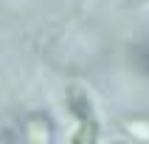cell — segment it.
<instances>
[{"mask_svg":"<svg viewBox=\"0 0 149 144\" xmlns=\"http://www.w3.org/2000/svg\"><path fill=\"white\" fill-rule=\"evenodd\" d=\"M110 144H127V141H110Z\"/></svg>","mask_w":149,"mask_h":144,"instance_id":"cell-5","label":"cell"},{"mask_svg":"<svg viewBox=\"0 0 149 144\" xmlns=\"http://www.w3.org/2000/svg\"><path fill=\"white\" fill-rule=\"evenodd\" d=\"M146 8H149V0H146Z\"/></svg>","mask_w":149,"mask_h":144,"instance_id":"cell-6","label":"cell"},{"mask_svg":"<svg viewBox=\"0 0 149 144\" xmlns=\"http://www.w3.org/2000/svg\"><path fill=\"white\" fill-rule=\"evenodd\" d=\"M99 136H101V124H99L96 116H90V119H84V122H76L70 144H99Z\"/></svg>","mask_w":149,"mask_h":144,"instance_id":"cell-3","label":"cell"},{"mask_svg":"<svg viewBox=\"0 0 149 144\" xmlns=\"http://www.w3.org/2000/svg\"><path fill=\"white\" fill-rule=\"evenodd\" d=\"M65 102H68V110H70V116H73L76 122H84V119L96 116V113H93V102H90V96L84 93L82 85H70L68 93H65Z\"/></svg>","mask_w":149,"mask_h":144,"instance_id":"cell-2","label":"cell"},{"mask_svg":"<svg viewBox=\"0 0 149 144\" xmlns=\"http://www.w3.org/2000/svg\"><path fill=\"white\" fill-rule=\"evenodd\" d=\"M121 127H124V133L138 144H149V116H127L121 119Z\"/></svg>","mask_w":149,"mask_h":144,"instance_id":"cell-4","label":"cell"},{"mask_svg":"<svg viewBox=\"0 0 149 144\" xmlns=\"http://www.w3.org/2000/svg\"><path fill=\"white\" fill-rule=\"evenodd\" d=\"M25 141L28 144H51V136H54V127H51V119L45 113H31L25 119Z\"/></svg>","mask_w":149,"mask_h":144,"instance_id":"cell-1","label":"cell"}]
</instances>
